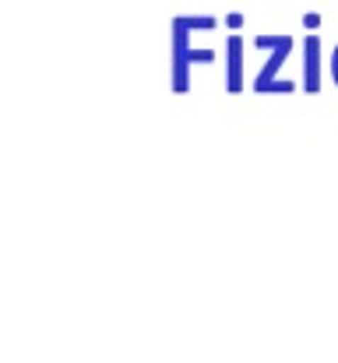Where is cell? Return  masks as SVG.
<instances>
[{
  "label": "cell",
  "instance_id": "3957f363",
  "mask_svg": "<svg viewBox=\"0 0 338 363\" xmlns=\"http://www.w3.org/2000/svg\"><path fill=\"white\" fill-rule=\"evenodd\" d=\"M225 92H243V35L225 39Z\"/></svg>",
  "mask_w": 338,
  "mask_h": 363
},
{
  "label": "cell",
  "instance_id": "5b68a950",
  "mask_svg": "<svg viewBox=\"0 0 338 363\" xmlns=\"http://www.w3.org/2000/svg\"><path fill=\"white\" fill-rule=\"evenodd\" d=\"M332 78H335V85H338V43H335V50H332Z\"/></svg>",
  "mask_w": 338,
  "mask_h": 363
},
{
  "label": "cell",
  "instance_id": "277c9868",
  "mask_svg": "<svg viewBox=\"0 0 338 363\" xmlns=\"http://www.w3.org/2000/svg\"><path fill=\"white\" fill-rule=\"evenodd\" d=\"M303 89L310 96L321 92V35L303 39Z\"/></svg>",
  "mask_w": 338,
  "mask_h": 363
},
{
  "label": "cell",
  "instance_id": "7a4b0ae2",
  "mask_svg": "<svg viewBox=\"0 0 338 363\" xmlns=\"http://www.w3.org/2000/svg\"><path fill=\"white\" fill-rule=\"evenodd\" d=\"M254 46L268 50V64L254 74V92H261V96H275V92L286 96V92H293L296 85L286 82V78H278L282 64H286L289 53H293V35H257Z\"/></svg>",
  "mask_w": 338,
  "mask_h": 363
},
{
  "label": "cell",
  "instance_id": "6da1fadb",
  "mask_svg": "<svg viewBox=\"0 0 338 363\" xmlns=\"http://www.w3.org/2000/svg\"><path fill=\"white\" fill-rule=\"evenodd\" d=\"M169 71H173V92H187L191 89V67L194 64H212L215 60V50H208V46H191V32H194V25H191V14H176L173 18V25H169Z\"/></svg>",
  "mask_w": 338,
  "mask_h": 363
}]
</instances>
